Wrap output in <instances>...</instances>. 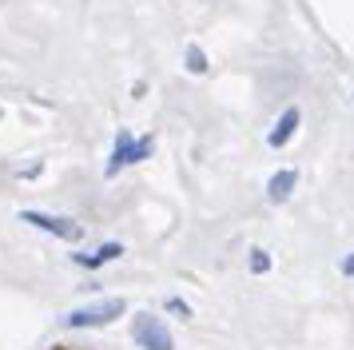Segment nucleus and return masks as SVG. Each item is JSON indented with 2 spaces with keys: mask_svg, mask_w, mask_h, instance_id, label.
<instances>
[{
  "mask_svg": "<svg viewBox=\"0 0 354 350\" xmlns=\"http://www.w3.org/2000/svg\"><path fill=\"white\" fill-rule=\"evenodd\" d=\"M124 299H104V302H92V306H76L64 315V326L68 331H84V326H108L112 318L124 315Z\"/></svg>",
  "mask_w": 354,
  "mask_h": 350,
  "instance_id": "f257e3e1",
  "label": "nucleus"
},
{
  "mask_svg": "<svg viewBox=\"0 0 354 350\" xmlns=\"http://www.w3.org/2000/svg\"><path fill=\"white\" fill-rule=\"evenodd\" d=\"M131 334H136V342L144 350H176V338H171V331L163 326V318L156 315H136V322H131Z\"/></svg>",
  "mask_w": 354,
  "mask_h": 350,
  "instance_id": "f03ea898",
  "label": "nucleus"
},
{
  "mask_svg": "<svg viewBox=\"0 0 354 350\" xmlns=\"http://www.w3.org/2000/svg\"><path fill=\"white\" fill-rule=\"evenodd\" d=\"M20 219L24 223H32V227H40V231H48V235L56 239H76L84 235V227L76 219H68V215H48V211H20Z\"/></svg>",
  "mask_w": 354,
  "mask_h": 350,
  "instance_id": "7ed1b4c3",
  "label": "nucleus"
},
{
  "mask_svg": "<svg viewBox=\"0 0 354 350\" xmlns=\"http://www.w3.org/2000/svg\"><path fill=\"white\" fill-rule=\"evenodd\" d=\"M147 156H151V140H131V131H120L115 136V151L108 159V175H115L120 167H128V163H140Z\"/></svg>",
  "mask_w": 354,
  "mask_h": 350,
  "instance_id": "20e7f679",
  "label": "nucleus"
},
{
  "mask_svg": "<svg viewBox=\"0 0 354 350\" xmlns=\"http://www.w3.org/2000/svg\"><path fill=\"white\" fill-rule=\"evenodd\" d=\"M299 120H303V111H299V108H287L283 116H279V124L271 127V136H267V143H271V147H287V143H290V136L299 131Z\"/></svg>",
  "mask_w": 354,
  "mask_h": 350,
  "instance_id": "39448f33",
  "label": "nucleus"
},
{
  "mask_svg": "<svg viewBox=\"0 0 354 350\" xmlns=\"http://www.w3.org/2000/svg\"><path fill=\"white\" fill-rule=\"evenodd\" d=\"M295 183H299V175L290 172H274L271 179H267V199H271V203H287L290 199V191H295Z\"/></svg>",
  "mask_w": 354,
  "mask_h": 350,
  "instance_id": "423d86ee",
  "label": "nucleus"
},
{
  "mask_svg": "<svg viewBox=\"0 0 354 350\" xmlns=\"http://www.w3.org/2000/svg\"><path fill=\"white\" fill-rule=\"evenodd\" d=\"M120 255H124L120 243H104L96 255H72V259H76L80 267H104V263H112V259H120Z\"/></svg>",
  "mask_w": 354,
  "mask_h": 350,
  "instance_id": "0eeeda50",
  "label": "nucleus"
},
{
  "mask_svg": "<svg viewBox=\"0 0 354 350\" xmlns=\"http://www.w3.org/2000/svg\"><path fill=\"white\" fill-rule=\"evenodd\" d=\"M187 72H192V76H203V72H207V56H203L199 44H187Z\"/></svg>",
  "mask_w": 354,
  "mask_h": 350,
  "instance_id": "6e6552de",
  "label": "nucleus"
},
{
  "mask_svg": "<svg viewBox=\"0 0 354 350\" xmlns=\"http://www.w3.org/2000/svg\"><path fill=\"white\" fill-rule=\"evenodd\" d=\"M267 267H271V255H267V251H251V270H255V275H263Z\"/></svg>",
  "mask_w": 354,
  "mask_h": 350,
  "instance_id": "1a4fd4ad",
  "label": "nucleus"
},
{
  "mask_svg": "<svg viewBox=\"0 0 354 350\" xmlns=\"http://www.w3.org/2000/svg\"><path fill=\"white\" fill-rule=\"evenodd\" d=\"M167 311H171V315H183V318H192V306H187L183 299H167Z\"/></svg>",
  "mask_w": 354,
  "mask_h": 350,
  "instance_id": "9d476101",
  "label": "nucleus"
},
{
  "mask_svg": "<svg viewBox=\"0 0 354 350\" xmlns=\"http://www.w3.org/2000/svg\"><path fill=\"white\" fill-rule=\"evenodd\" d=\"M342 275H354V255L351 259H342Z\"/></svg>",
  "mask_w": 354,
  "mask_h": 350,
  "instance_id": "9b49d317",
  "label": "nucleus"
}]
</instances>
